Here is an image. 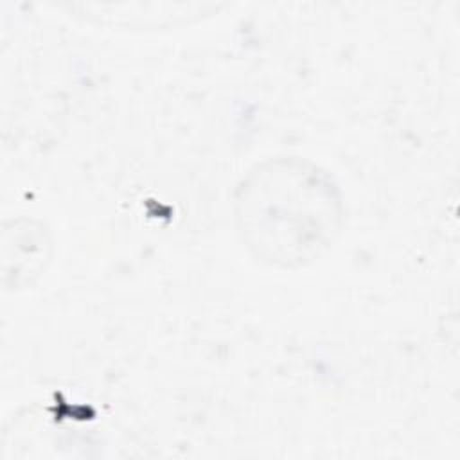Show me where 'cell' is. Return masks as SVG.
<instances>
[{
	"label": "cell",
	"mask_w": 460,
	"mask_h": 460,
	"mask_svg": "<svg viewBox=\"0 0 460 460\" xmlns=\"http://www.w3.org/2000/svg\"><path fill=\"white\" fill-rule=\"evenodd\" d=\"M235 205L246 246L284 268L314 259L332 241L341 216L331 178L302 160L257 165L239 187Z\"/></svg>",
	"instance_id": "6da1fadb"
}]
</instances>
